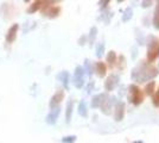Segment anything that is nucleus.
Masks as SVG:
<instances>
[{
    "label": "nucleus",
    "mask_w": 159,
    "mask_h": 143,
    "mask_svg": "<svg viewBox=\"0 0 159 143\" xmlns=\"http://www.w3.org/2000/svg\"><path fill=\"white\" fill-rule=\"evenodd\" d=\"M158 74H159V70L157 67H154L152 64L143 63L141 66L133 69L132 79L138 82H145L154 79Z\"/></svg>",
    "instance_id": "obj_1"
},
{
    "label": "nucleus",
    "mask_w": 159,
    "mask_h": 143,
    "mask_svg": "<svg viewBox=\"0 0 159 143\" xmlns=\"http://www.w3.org/2000/svg\"><path fill=\"white\" fill-rule=\"evenodd\" d=\"M52 4H55L53 1H44L43 6L40 8L43 14L49 17V18H56V17H58L61 13V7L53 6Z\"/></svg>",
    "instance_id": "obj_2"
},
{
    "label": "nucleus",
    "mask_w": 159,
    "mask_h": 143,
    "mask_svg": "<svg viewBox=\"0 0 159 143\" xmlns=\"http://www.w3.org/2000/svg\"><path fill=\"white\" fill-rule=\"evenodd\" d=\"M129 93H131V102L134 105H140L141 102H144V93L141 92V89L135 86V85H131L129 86Z\"/></svg>",
    "instance_id": "obj_3"
},
{
    "label": "nucleus",
    "mask_w": 159,
    "mask_h": 143,
    "mask_svg": "<svg viewBox=\"0 0 159 143\" xmlns=\"http://www.w3.org/2000/svg\"><path fill=\"white\" fill-rule=\"evenodd\" d=\"M159 56V42L153 38L147 49V61L153 62Z\"/></svg>",
    "instance_id": "obj_4"
},
{
    "label": "nucleus",
    "mask_w": 159,
    "mask_h": 143,
    "mask_svg": "<svg viewBox=\"0 0 159 143\" xmlns=\"http://www.w3.org/2000/svg\"><path fill=\"white\" fill-rule=\"evenodd\" d=\"M74 85L76 88H82L84 85V70L83 67L77 66L75 68V73H74Z\"/></svg>",
    "instance_id": "obj_5"
},
{
    "label": "nucleus",
    "mask_w": 159,
    "mask_h": 143,
    "mask_svg": "<svg viewBox=\"0 0 159 143\" xmlns=\"http://www.w3.org/2000/svg\"><path fill=\"white\" fill-rule=\"evenodd\" d=\"M63 99H64V91L58 89V91H57V92L51 97V99H50V102H49L50 109H53V107L60 106V104L62 102Z\"/></svg>",
    "instance_id": "obj_6"
},
{
    "label": "nucleus",
    "mask_w": 159,
    "mask_h": 143,
    "mask_svg": "<svg viewBox=\"0 0 159 143\" xmlns=\"http://www.w3.org/2000/svg\"><path fill=\"white\" fill-rule=\"evenodd\" d=\"M60 113H61V106H57V107H53V109L50 110V112L48 113L47 118H45V121H47L48 124L53 125L55 123L57 122Z\"/></svg>",
    "instance_id": "obj_7"
},
{
    "label": "nucleus",
    "mask_w": 159,
    "mask_h": 143,
    "mask_svg": "<svg viewBox=\"0 0 159 143\" xmlns=\"http://www.w3.org/2000/svg\"><path fill=\"white\" fill-rule=\"evenodd\" d=\"M125 110H126V106H125V102H119L115 106V113H114V119L116 122H120L124 119V116H125Z\"/></svg>",
    "instance_id": "obj_8"
},
{
    "label": "nucleus",
    "mask_w": 159,
    "mask_h": 143,
    "mask_svg": "<svg viewBox=\"0 0 159 143\" xmlns=\"http://www.w3.org/2000/svg\"><path fill=\"white\" fill-rule=\"evenodd\" d=\"M19 30V24H13L12 26L8 29L6 34V42L7 43H13L17 40V34Z\"/></svg>",
    "instance_id": "obj_9"
},
{
    "label": "nucleus",
    "mask_w": 159,
    "mask_h": 143,
    "mask_svg": "<svg viewBox=\"0 0 159 143\" xmlns=\"http://www.w3.org/2000/svg\"><path fill=\"white\" fill-rule=\"evenodd\" d=\"M118 81H119V78L116 76V75H109L108 78H107L106 82H105V89H106L107 92H111L113 89L116 87V85H118Z\"/></svg>",
    "instance_id": "obj_10"
},
{
    "label": "nucleus",
    "mask_w": 159,
    "mask_h": 143,
    "mask_svg": "<svg viewBox=\"0 0 159 143\" xmlns=\"http://www.w3.org/2000/svg\"><path fill=\"white\" fill-rule=\"evenodd\" d=\"M94 72L96 73V75L99 78H105L107 74V66L105 62H96L95 63V67H94Z\"/></svg>",
    "instance_id": "obj_11"
},
{
    "label": "nucleus",
    "mask_w": 159,
    "mask_h": 143,
    "mask_svg": "<svg viewBox=\"0 0 159 143\" xmlns=\"http://www.w3.org/2000/svg\"><path fill=\"white\" fill-rule=\"evenodd\" d=\"M107 95L105 93H101V94H96L93 97V99H92V102H90V105H92V107L94 109H96V107H100L101 106V104L103 102V100L106 99Z\"/></svg>",
    "instance_id": "obj_12"
},
{
    "label": "nucleus",
    "mask_w": 159,
    "mask_h": 143,
    "mask_svg": "<svg viewBox=\"0 0 159 143\" xmlns=\"http://www.w3.org/2000/svg\"><path fill=\"white\" fill-rule=\"evenodd\" d=\"M100 109H101V111H102L105 115H109V112H111V110H112V99L106 97V99L101 104Z\"/></svg>",
    "instance_id": "obj_13"
},
{
    "label": "nucleus",
    "mask_w": 159,
    "mask_h": 143,
    "mask_svg": "<svg viewBox=\"0 0 159 143\" xmlns=\"http://www.w3.org/2000/svg\"><path fill=\"white\" fill-rule=\"evenodd\" d=\"M73 110H74V100H69L66 104V122L69 124L73 117Z\"/></svg>",
    "instance_id": "obj_14"
},
{
    "label": "nucleus",
    "mask_w": 159,
    "mask_h": 143,
    "mask_svg": "<svg viewBox=\"0 0 159 143\" xmlns=\"http://www.w3.org/2000/svg\"><path fill=\"white\" fill-rule=\"evenodd\" d=\"M43 4H44V1H42V0H37V1H33L32 4L30 5V7L27 8V13L32 14V13H34V12H37L38 10H40V8H42Z\"/></svg>",
    "instance_id": "obj_15"
},
{
    "label": "nucleus",
    "mask_w": 159,
    "mask_h": 143,
    "mask_svg": "<svg viewBox=\"0 0 159 143\" xmlns=\"http://www.w3.org/2000/svg\"><path fill=\"white\" fill-rule=\"evenodd\" d=\"M57 79L61 80L62 83H63V86L68 89V87H69V73L66 72V70H63V72H61L60 74L57 75Z\"/></svg>",
    "instance_id": "obj_16"
},
{
    "label": "nucleus",
    "mask_w": 159,
    "mask_h": 143,
    "mask_svg": "<svg viewBox=\"0 0 159 143\" xmlns=\"http://www.w3.org/2000/svg\"><path fill=\"white\" fill-rule=\"evenodd\" d=\"M79 115L84 118L88 116V109H87V104L84 100H81L79 104Z\"/></svg>",
    "instance_id": "obj_17"
},
{
    "label": "nucleus",
    "mask_w": 159,
    "mask_h": 143,
    "mask_svg": "<svg viewBox=\"0 0 159 143\" xmlns=\"http://www.w3.org/2000/svg\"><path fill=\"white\" fill-rule=\"evenodd\" d=\"M118 60V56H116V53L114 50H111L108 51V55H107V62L111 64V66H114L115 62Z\"/></svg>",
    "instance_id": "obj_18"
},
{
    "label": "nucleus",
    "mask_w": 159,
    "mask_h": 143,
    "mask_svg": "<svg viewBox=\"0 0 159 143\" xmlns=\"http://www.w3.org/2000/svg\"><path fill=\"white\" fill-rule=\"evenodd\" d=\"M153 25L154 27L159 30V1H157V6L154 10V16H153Z\"/></svg>",
    "instance_id": "obj_19"
},
{
    "label": "nucleus",
    "mask_w": 159,
    "mask_h": 143,
    "mask_svg": "<svg viewBox=\"0 0 159 143\" xmlns=\"http://www.w3.org/2000/svg\"><path fill=\"white\" fill-rule=\"evenodd\" d=\"M154 87H156V82L154 81L148 82V83L145 86V94L146 95H152L153 92H154Z\"/></svg>",
    "instance_id": "obj_20"
},
{
    "label": "nucleus",
    "mask_w": 159,
    "mask_h": 143,
    "mask_svg": "<svg viewBox=\"0 0 159 143\" xmlns=\"http://www.w3.org/2000/svg\"><path fill=\"white\" fill-rule=\"evenodd\" d=\"M96 34H98V29H96L95 26H93L92 29H90V32H89V36H88V40H89V44H90V45L95 42Z\"/></svg>",
    "instance_id": "obj_21"
},
{
    "label": "nucleus",
    "mask_w": 159,
    "mask_h": 143,
    "mask_svg": "<svg viewBox=\"0 0 159 143\" xmlns=\"http://www.w3.org/2000/svg\"><path fill=\"white\" fill-rule=\"evenodd\" d=\"M132 14H133L132 8H131V7H127L126 10H125V12H124V17H122V21H129V19L132 18Z\"/></svg>",
    "instance_id": "obj_22"
},
{
    "label": "nucleus",
    "mask_w": 159,
    "mask_h": 143,
    "mask_svg": "<svg viewBox=\"0 0 159 143\" xmlns=\"http://www.w3.org/2000/svg\"><path fill=\"white\" fill-rule=\"evenodd\" d=\"M103 53H105V44L102 42H100V43H98V45H96V56L101 57L103 55Z\"/></svg>",
    "instance_id": "obj_23"
},
{
    "label": "nucleus",
    "mask_w": 159,
    "mask_h": 143,
    "mask_svg": "<svg viewBox=\"0 0 159 143\" xmlns=\"http://www.w3.org/2000/svg\"><path fill=\"white\" fill-rule=\"evenodd\" d=\"M83 70H84V73L87 72V74L92 75V73H93L94 70H93V68H92L90 61H88V60H86V61H84V68H83Z\"/></svg>",
    "instance_id": "obj_24"
},
{
    "label": "nucleus",
    "mask_w": 159,
    "mask_h": 143,
    "mask_svg": "<svg viewBox=\"0 0 159 143\" xmlns=\"http://www.w3.org/2000/svg\"><path fill=\"white\" fill-rule=\"evenodd\" d=\"M152 102H153V105H154L156 107H159V87H158V89L156 91V93L153 94Z\"/></svg>",
    "instance_id": "obj_25"
},
{
    "label": "nucleus",
    "mask_w": 159,
    "mask_h": 143,
    "mask_svg": "<svg viewBox=\"0 0 159 143\" xmlns=\"http://www.w3.org/2000/svg\"><path fill=\"white\" fill-rule=\"evenodd\" d=\"M76 138H77V137L74 136V135H71V136H66L62 138V142L63 143H74L75 141H76Z\"/></svg>",
    "instance_id": "obj_26"
},
{
    "label": "nucleus",
    "mask_w": 159,
    "mask_h": 143,
    "mask_svg": "<svg viewBox=\"0 0 159 143\" xmlns=\"http://www.w3.org/2000/svg\"><path fill=\"white\" fill-rule=\"evenodd\" d=\"M93 88H94V81H90L88 85H87V93H90L92 91H93Z\"/></svg>",
    "instance_id": "obj_27"
},
{
    "label": "nucleus",
    "mask_w": 159,
    "mask_h": 143,
    "mask_svg": "<svg viewBox=\"0 0 159 143\" xmlns=\"http://www.w3.org/2000/svg\"><path fill=\"white\" fill-rule=\"evenodd\" d=\"M152 1H143V7H150Z\"/></svg>",
    "instance_id": "obj_28"
},
{
    "label": "nucleus",
    "mask_w": 159,
    "mask_h": 143,
    "mask_svg": "<svg viewBox=\"0 0 159 143\" xmlns=\"http://www.w3.org/2000/svg\"><path fill=\"white\" fill-rule=\"evenodd\" d=\"M99 4L102 7H105V6H107V5L109 4V0H106V1H99Z\"/></svg>",
    "instance_id": "obj_29"
},
{
    "label": "nucleus",
    "mask_w": 159,
    "mask_h": 143,
    "mask_svg": "<svg viewBox=\"0 0 159 143\" xmlns=\"http://www.w3.org/2000/svg\"><path fill=\"white\" fill-rule=\"evenodd\" d=\"M84 40H86V36H82V37H81V40L79 41L80 45H83V44H84V43H83V42H84Z\"/></svg>",
    "instance_id": "obj_30"
},
{
    "label": "nucleus",
    "mask_w": 159,
    "mask_h": 143,
    "mask_svg": "<svg viewBox=\"0 0 159 143\" xmlns=\"http://www.w3.org/2000/svg\"><path fill=\"white\" fill-rule=\"evenodd\" d=\"M133 143H143V141H137V142H133Z\"/></svg>",
    "instance_id": "obj_31"
}]
</instances>
